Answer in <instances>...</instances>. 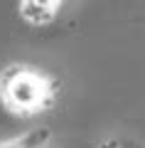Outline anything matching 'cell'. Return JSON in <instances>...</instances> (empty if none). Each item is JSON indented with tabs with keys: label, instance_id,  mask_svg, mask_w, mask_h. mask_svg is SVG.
<instances>
[{
	"label": "cell",
	"instance_id": "3957f363",
	"mask_svg": "<svg viewBox=\"0 0 145 148\" xmlns=\"http://www.w3.org/2000/svg\"><path fill=\"white\" fill-rule=\"evenodd\" d=\"M49 143H52L49 128H35V131H27L22 136L0 141V148H49Z\"/></svg>",
	"mask_w": 145,
	"mask_h": 148
},
{
	"label": "cell",
	"instance_id": "277c9868",
	"mask_svg": "<svg viewBox=\"0 0 145 148\" xmlns=\"http://www.w3.org/2000/svg\"><path fill=\"white\" fill-rule=\"evenodd\" d=\"M103 148H123V146H118V143H106Z\"/></svg>",
	"mask_w": 145,
	"mask_h": 148
},
{
	"label": "cell",
	"instance_id": "7a4b0ae2",
	"mask_svg": "<svg viewBox=\"0 0 145 148\" xmlns=\"http://www.w3.org/2000/svg\"><path fill=\"white\" fill-rule=\"evenodd\" d=\"M64 0H20L17 12L32 27H47L57 20Z\"/></svg>",
	"mask_w": 145,
	"mask_h": 148
},
{
	"label": "cell",
	"instance_id": "6da1fadb",
	"mask_svg": "<svg viewBox=\"0 0 145 148\" xmlns=\"http://www.w3.org/2000/svg\"><path fill=\"white\" fill-rule=\"evenodd\" d=\"M62 82L39 67L12 62L0 69V104L12 116L32 119L54 109Z\"/></svg>",
	"mask_w": 145,
	"mask_h": 148
}]
</instances>
